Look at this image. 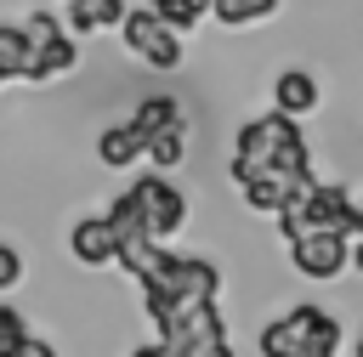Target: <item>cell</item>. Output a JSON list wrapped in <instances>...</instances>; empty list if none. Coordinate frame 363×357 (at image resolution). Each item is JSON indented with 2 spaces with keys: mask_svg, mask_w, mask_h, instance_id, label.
Segmentation results:
<instances>
[{
  "mask_svg": "<svg viewBox=\"0 0 363 357\" xmlns=\"http://www.w3.org/2000/svg\"><path fill=\"white\" fill-rule=\"evenodd\" d=\"M130 357H164V351H159V340H147V346H136Z\"/></svg>",
  "mask_w": 363,
  "mask_h": 357,
  "instance_id": "obj_22",
  "label": "cell"
},
{
  "mask_svg": "<svg viewBox=\"0 0 363 357\" xmlns=\"http://www.w3.org/2000/svg\"><path fill=\"white\" fill-rule=\"evenodd\" d=\"M272 11H278V0H210V17L227 23V28L261 23V17H272Z\"/></svg>",
  "mask_w": 363,
  "mask_h": 357,
  "instance_id": "obj_17",
  "label": "cell"
},
{
  "mask_svg": "<svg viewBox=\"0 0 363 357\" xmlns=\"http://www.w3.org/2000/svg\"><path fill=\"white\" fill-rule=\"evenodd\" d=\"M136 204H142V221H147V238H176L187 227V193L176 181H164L159 170L136 176Z\"/></svg>",
  "mask_w": 363,
  "mask_h": 357,
  "instance_id": "obj_7",
  "label": "cell"
},
{
  "mask_svg": "<svg viewBox=\"0 0 363 357\" xmlns=\"http://www.w3.org/2000/svg\"><path fill=\"white\" fill-rule=\"evenodd\" d=\"M28 34H34V45H28V68H23V79L45 85V79H57V74H68V68L79 62V51H74V34H62V23H57L51 11H34Z\"/></svg>",
  "mask_w": 363,
  "mask_h": 357,
  "instance_id": "obj_6",
  "label": "cell"
},
{
  "mask_svg": "<svg viewBox=\"0 0 363 357\" xmlns=\"http://www.w3.org/2000/svg\"><path fill=\"white\" fill-rule=\"evenodd\" d=\"M0 85H6V79H0Z\"/></svg>",
  "mask_w": 363,
  "mask_h": 357,
  "instance_id": "obj_24",
  "label": "cell"
},
{
  "mask_svg": "<svg viewBox=\"0 0 363 357\" xmlns=\"http://www.w3.org/2000/svg\"><path fill=\"white\" fill-rule=\"evenodd\" d=\"M125 11V0H68V28L74 34H96V28H113Z\"/></svg>",
  "mask_w": 363,
  "mask_h": 357,
  "instance_id": "obj_13",
  "label": "cell"
},
{
  "mask_svg": "<svg viewBox=\"0 0 363 357\" xmlns=\"http://www.w3.org/2000/svg\"><path fill=\"white\" fill-rule=\"evenodd\" d=\"M96 159H102L108 170H130V164L142 159V147H136V136H130L125 125H108V130L96 136Z\"/></svg>",
  "mask_w": 363,
  "mask_h": 357,
  "instance_id": "obj_15",
  "label": "cell"
},
{
  "mask_svg": "<svg viewBox=\"0 0 363 357\" xmlns=\"http://www.w3.org/2000/svg\"><path fill=\"white\" fill-rule=\"evenodd\" d=\"M119 40H125V51L136 57V62H147V68H159V74H176L182 68V40H176V28H164L153 11H119Z\"/></svg>",
  "mask_w": 363,
  "mask_h": 357,
  "instance_id": "obj_5",
  "label": "cell"
},
{
  "mask_svg": "<svg viewBox=\"0 0 363 357\" xmlns=\"http://www.w3.org/2000/svg\"><path fill=\"white\" fill-rule=\"evenodd\" d=\"M23 278V255H17V244H0V289H11Z\"/></svg>",
  "mask_w": 363,
  "mask_h": 357,
  "instance_id": "obj_20",
  "label": "cell"
},
{
  "mask_svg": "<svg viewBox=\"0 0 363 357\" xmlns=\"http://www.w3.org/2000/svg\"><path fill=\"white\" fill-rule=\"evenodd\" d=\"M28 45H34V34H28L23 23H0V79H23Z\"/></svg>",
  "mask_w": 363,
  "mask_h": 357,
  "instance_id": "obj_14",
  "label": "cell"
},
{
  "mask_svg": "<svg viewBox=\"0 0 363 357\" xmlns=\"http://www.w3.org/2000/svg\"><path fill=\"white\" fill-rule=\"evenodd\" d=\"M312 108H318V79H312L306 68H284V74L272 79V113L301 119V113H312Z\"/></svg>",
  "mask_w": 363,
  "mask_h": 357,
  "instance_id": "obj_9",
  "label": "cell"
},
{
  "mask_svg": "<svg viewBox=\"0 0 363 357\" xmlns=\"http://www.w3.org/2000/svg\"><path fill=\"white\" fill-rule=\"evenodd\" d=\"M102 221H108L113 244H142V238H147V221H142V204H136V193H130V187L108 204V215H102Z\"/></svg>",
  "mask_w": 363,
  "mask_h": 357,
  "instance_id": "obj_12",
  "label": "cell"
},
{
  "mask_svg": "<svg viewBox=\"0 0 363 357\" xmlns=\"http://www.w3.org/2000/svg\"><path fill=\"white\" fill-rule=\"evenodd\" d=\"M17 334H28V323H23V312H17V306H0V346H11Z\"/></svg>",
  "mask_w": 363,
  "mask_h": 357,
  "instance_id": "obj_21",
  "label": "cell"
},
{
  "mask_svg": "<svg viewBox=\"0 0 363 357\" xmlns=\"http://www.w3.org/2000/svg\"><path fill=\"white\" fill-rule=\"evenodd\" d=\"M289 261H295V272H301V278L329 283V278H340V272L357 261V244H352V238H340V232H306V238H295V244H289Z\"/></svg>",
  "mask_w": 363,
  "mask_h": 357,
  "instance_id": "obj_8",
  "label": "cell"
},
{
  "mask_svg": "<svg viewBox=\"0 0 363 357\" xmlns=\"http://www.w3.org/2000/svg\"><path fill=\"white\" fill-rule=\"evenodd\" d=\"M346 340L340 317L323 312V306H289L284 317H272L261 329V357H335Z\"/></svg>",
  "mask_w": 363,
  "mask_h": 357,
  "instance_id": "obj_4",
  "label": "cell"
},
{
  "mask_svg": "<svg viewBox=\"0 0 363 357\" xmlns=\"http://www.w3.org/2000/svg\"><path fill=\"white\" fill-rule=\"evenodd\" d=\"M136 289H142V312H147L153 334H164V323H170L176 312H187L193 300H216L221 272H216L210 261H199V255H176V249L153 244V255H147Z\"/></svg>",
  "mask_w": 363,
  "mask_h": 357,
  "instance_id": "obj_2",
  "label": "cell"
},
{
  "mask_svg": "<svg viewBox=\"0 0 363 357\" xmlns=\"http://www.w3.org/2000/svg\"><path fill=\"white\" fill-rule=\"evenodd\" d=\"M227 176L238 181V187H250V181H278V187H289V193H306L318 176H312V147H306V136L295 130V119H284V113H261V119H250L244 130H238V142H233V159H227Z\"/></svg>",
  "mask_w": 363,
  "mask_h": 357,
  "instance_id": "obj_1",
  "label": "cell"
},
{
  "mask_svg": "<svg viewBox=\"0 0 363 357\" xmlns=\"http://www.w3.org/2000/svg\"><path fill=\"white\" fill-rule=\"evenodd\" d=\"M357 357H363V351H357Z\"/></svg>",
  "mask_w": 363,
  "mask_h": 357,
  "instance_id": "obj_23",
  "label": "cell"
},
{
  "mask_svg": "<svg viewBox=\"0 0 363 357\" xmlns=\"http://www.w3.org/2000/svg\"><path fill=\"white\" fill-rule=\"evenodd\" d=\"M147 11H153L164 28H182V34H187V28H199V23L210 17V0H153Z\"/></svg>",
  "mask_w": 363,
  "mask_h": 357,
  "instance_id": "obj_16",
  "label": "cell"
},
{
  "mask_svg": "<svg viewBox=\"0 0 363 357\" xmlns=\"http://www.w3.org/2000/svg\"><path fill=\"white\" fill-rule=\"evenodd\" d=\"M170 125H182V102L176 96H142L136 102V113L125 119V130L136 136V147H147L159 130H170Z\"/></svg>",
  "mask_w": 363,
  "mask_h": 357,
  "instance_id": "obj_10",
  "label": "cell"
},
{
  "mask_svg": "<svg viewBox=\"0 0 363 357\" xmlns=\"http://www.w3.org/2000/svg\"><path fill=\"white\" fill-rule=\"evenodd\" d=\"M0 357H57V346L40 340V334H17L11 346H0Z\"/></svg>",
  "mask_w": 363,
  "mask_h": 357,
  "instance_id": "obj_19",
  "label": "cell"
},
{
  "mask_svg": "<svg viewBox=\"0 0 363 357\" xmlns=\"http://www.w3.org/2000/svg\"><path fill=\"white\" fill-rule=\"evenodd\" d=\"M278 232H284V244H295V238H306V232L357 238V232H363V210H357L352 187H340V181H312L306 193H295V198L278 210Z\"/></svg>",
  "mask_w": 363,
  "mask_h": 357,
  "instance_id": "obj_3",
  "label": "cell"
},
{
  "mask_svg": "<svg viewBox=\"0 0 363 357\" xmlns=\"http://www.w3.org/2000/svg\"><path fill=\"white\" fill-rule=\"evenodd\" d=\"M68 255H74L79 266H108V261H113V232H108V221H102V215L74 221V232H68Z\"/></svg>",
  "mask_w": 363,
  "mask_h": 357,
  "instance_id": "obj_11",
  "label": "cell"
},
{
  "mask_svg": "<svg viewBox=\"0 0 363 357\" xmlns=\"http://www.w3.org/2000/svg\"><path fill=\"white\" fill-rule=\"evenodd\" d=\"M142 153L153 159V170H176V164L187 159V125H170V130H159V136H153Z\"/></svg>",
  "mask_w": 363,
  "mask_h": 357,
  "instance_id": "obj_18",
  "label": "cell"
}]
</instances>
